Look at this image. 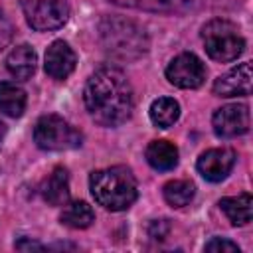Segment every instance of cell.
Returning a JSON list of instances; mask_svg holds the SVG:
<instances>
[{
	"mask_svg": "<svg viewBox=\"0 0 253 253\" xmlns=\"http://www.w3.org/2000/svg\"><path fill=\"white\" fill-rule=\"evenodd\" d=\"M206 251H213V253H223V251H229V253H239V247L237 243L225 239V237H213L206 243Z\"/></svg>",
	"mask_w": 253,
	"mask_h": 253,
	"instance_id": "cell-20",
	"label": "cell"
},
{
	"mask_svg": "<svg viewBox=\"0 0 253 253\" xmlns=\"http://www.w3.org/2000/svg\"><path fill=\"white\" fill-rule=\"evenodd\" d=\"M83 101L91 119L103 126H119L130 119L134 97L126 75L119 67H99L85 83Z\"/></svg>",
	"mask_w": 253,
	"mask_h": 253,
	"instance_id": "cell-1",
	"label": "cell"
},
{
	"mask_svg": "<svg viewBox=\"0 0 253 253\" xmlns=\"http://www.w3.org/2000/svg\"><path fill=\"white\" fill-rule=\"evenodd\" d=\"M34 140L42 150H71L83 144V134L65 119L45 115L34 126Z\"/></svg>",
	"mask_w": 253,
	"mask_h": 253,
	"instance_id": "cell-5",
	"label": "cell"
},
{
	"mask_svg": "<svg viewBox=\"0 0 253 253\" xmlns=\"http://www.w3.org/2000/svg\"><path fill=\"white\" fill-rule=\"evenodd\" d=\"M0 111L14 119L22 117L26 111V91L12 81H0Z\"/></svg>",
	"mask_w": 253,
	"mask_h": 253,
	"instance_id": "cell-16",
	"label": "cell"
},
{
	"mask_svg": "<svg viewBox=\"0 0 253 253\" xmlns=\"http://www.w3.org/2000/svg\"><path fill=\"white\" fill-rule=\"evenodd\" d=\"M213 132L221 138H233L241 136L249 130V107L231 103L219 107L211 117Z\"/></svg>",
	"mask_w": 253,
	"mask_h": 253,
	"instance_id": "cell-8",
	"label": "cell"
},
{
	"mask_svg": "<svg viewBox=\"0 0 253 253\" xmlns=\"http://www.w3.org/2000/svg\"><path fill=\"white\" fill-rule=\"evenodd\" d=\"M146 162L160 172L172 170L178 164V148L168 140H152L146 146Z\"/></svg>",
	"mask_w": 253,
	"mask_h": 253,
	"instance_id": "cell-14",
	"label": "cell"
},
{
	"mask_svg": "<svg viewBox=\"0 0 253 253\" xmlns=\"http://www.w3.org/2000/svg\"><path fill=\"white\" fill-rule=\"evenodd\" d=\"M235 152L231 148H210L198 158V172L208 182H221L235 166Z\"/></svg>",
	"mask_w": 253,
	"mask_h": 253,
	"instance_id": "cell-10",
	"label": "cell"
},
{
	"mask_svg": "<svg viewBox=\"0 0 253 253\" xmlns=\"http://www.w3.org/2000/svg\"><path fill=\"white\" fill-rule=\"evenodd\" d=\"M251 206H253V198L249 192L219 200L221 211L227 215V219L233 225H247L251 221Z\"/></svg>",
	"mask_w": 253,
	"mask_h": 253,
	"instance_id": "cell-15",
	"label": "cell"
},
{
	"mask_svg": "<svg viewBox=\"0 0 253 253\" xmlns=\"http://www.w3.org/2000/svg\"><path fill=\"white\" fill-rule=\"evenodd\" d=\"M217 97H247L251 95V63L243 61L219 75L211 87Z\"/></svg>",
	"mask_w": 253,
	"mask_h": 253,
	"instance_id": "cell-9",
	"label": "cell"
},
{
	"mask_svg": "<svg viewBox=\"0 0 253 253\" xmlns=\"http://www.w3.org/2000/svg\"><path fill=\"white\" fill-rule=\"evenodd\" d=\"M12 36H14V28H12V22L4 16V12L0 10V49H4L10 42H12Z\"/></svg>",
	"mask_w": 253,
	"mask_h": 253,
	"instance_id": "cell-21",
	"label": "cell"
},
{
	"mask_svg": "<svg viewBox=\"0 0 253 253\" xmlns=\"http://www.w3.org/2000/svg\"><path fill=\"white\" fill-rule=\"evenodd\" d=\"M148 113H150V121L156 126L168 128L180 119V105L172 97H158V99L152 101Z\"/></svg>",
	"mask_w": 253,
	"mask_h": 253,
	"instance_id": "cell-17",
	"label": "cell"
},
{
	"mask_svg": "<svg viewBox=\"0 0 253 253\" xmlns=\"http://www.w3.org/2000/svg\"><path fill=\"white\" fill-rule=\"evenodd\" d=\"M42 196L49 206H63L69 200V174L57 166L42 184Z\"/></svg>",
	"mask_w": 253,
	"mask_h": 253,
	"instance_id": "cell-13",
	"label": "cell"
},
{
	"mask_svg": "<svg viewBox=\"0 0 253 253\" xmlns=\"http://www.w3.org/2000/svg\"><path fill=\"white\" fill-rule=\"evenodd\" d=\"M6 134V125L4 123H0V140H2V136Z\"/></svg>",
	"mask_w": 253,
	"mask_h": 253,
	"instance_id": "cell-23",
	"label": "cell"
},
{
	"mask_svg": "<svg viewBox=\"0 0 253 253\" xmlns=\"http://www.w3.org/2000/svg\"><path fill=\"white\" fill-rule=\"evenodd\" d=\"M89 188L99 206L111 211L128 210L136 196V180L126 166H111L91 174Z\"/></svg>",
	"mask_w": 253,
	"mask_h": 253,
	"instance_id": "cell-2",
	"label": "cell"
},
{
	"mask_svg": "<svg viewBox=\"0 0 253 253\" xmlns=\"http://www.w3.org/2000/svg\"><path fill=\"white\" fill-rule=\"evenodd\" d=\"M75 63H77L75 51L63 40H55L47 47V51H45L43 67H45V73L49 77H53V79H65V77H69L73 73V69H75Z\"/></svg>",
	"mask_w": 253,
	"mask_h": 253,
	"instance_id": "cell-11",
	"label": "cell"
},
{
	"mask_svg": "<svg viewBox=\"0 0 253 253\" xmlns=\"http://www.w3.org/2000/svg\"><path fill=\"white\" fill-rule=\"evenodd\" d=\"M26 22L36 32H51L61 28L69 16L67 0H20Z\"/></svg>",
	"mask_w": 253,
	"mask_h": 253,
	"instance_id": "cell-6",
	"label": "cell"
},
{
	"mask_svg": "<svg viewBox=\"0 0 253 253\" xmlns=\"http://www.w3.org/2000/svg\"><path fill=\"white\" fill-rule=\"evenodd\" d=\"M16 249H45L42 243H36V241H28V239H22L16 243Z\"/></svg>",
	"mask_w": 253,
	"mask_h": 253,
	"instance_id": "cell-22",
	"label": "cell"
},
{
	"mask_svg": "<svg viewBox=\"0 0 253 253\" xmlns=\"http://www.w3.org/2000/svg\"><path fill=\"white\" fill-rule=\"evenodd\" d=\"M202 42L208 55L221 63L237 59L245 49V40L239 34V28L221 18H215L202 28Z\"/></svg>",
	"mask_w": 253,
	"mask_h": 253,
	"instance_id": "cell-4",
	"label": "cell"
},
{
	"mask_svg": "<svg viewBox=\"0 0 253 253\" xmlns=\"http://www.w3.org/2000/svg\"><path fill=\"white\" fill-rule=\"evenodd\" d=\"M166 79L180 89H198L206 79V65L194 53H180L168 63Z\"/></svg>",
	"mask_w": 253,
	"mask_h": 253,
	"instance_id": "cell-7",
	"label": "cell"
},
{
	"mask_svg": "<svg viewBox=\"0 0 253 253\" xmlns=\"http://www.w3.org/2000/svg\"><path fill=\"white\" fill-rule=\"evenodd\" d=\"M99 36L105 51L121 61H130L146 53L148 36L142 26L121 16H107L99 24Z\"/></svg>",
	"mask_w": 253,
	"mask_h": 253,
	"instance_id": "cell-3",
	"label": "cell"
},
{
	"mask_svg": "<svg viewBox=\"0 0 253 253\" xmlns=\"http://www.w3.org/2000/svg\"><path fill=\"white\" fill-rule=\"evenodd\" d=\"M61 223L67 225V227H73V229H85L89 227L93 221H95V211L93 208L87 204V202H71L63 208L61 215H59Z\"/></svg>",
	"mask_w": 253,
	"mask_h": 253,
	"instance_id": "cell-18",
	"label": "cell"
},
{
	"mask_svg": "<svg viewBox=\"0 0 253 253\" xmlns=\"http://www.w3.org/2000/svg\"><path fill=\"white\" fill-rule=\"evenodd\" d=\"M36 63H38V55L28 43L16 45L6 57V69L10 71L12 77H16L20 81H26L34 75Z\"/></svg>",
	"mask_w": 253,
	"mask_h": 253,
	"instance_id": "cell-12",
	"label": "cell"
},
{
	"mask_svg": "<svg viewBox=\"0 0 253 253\" xmlns=\"http://www.w3.org/2000/svg\"><path fill=\"white\" fill-rule=\"evenodd\" d=\"M162 194L172 208H184L194 200L196 186L190 180H172L162 188Z\"/></svg>",
	"mask_w": 253,
	"mask_h": 253,
	"instance_id": "cell-19",
	"label": "cell"
}]
</instances>
